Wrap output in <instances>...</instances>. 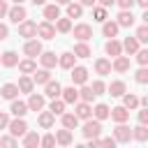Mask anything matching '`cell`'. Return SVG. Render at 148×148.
<instances>
[{"label":"cell","instance_id":"6da1fadb","mask_svg":"<svg viewBox=\"0 0 148 148\" xmlns=\"http://www.w3.org/2000/svg\"><path fill=\"white\" fill-rule=\"evenodd\" d=\"M83 136L86 139H92V136H99L102 134V120H92V118H86V123H83Z\"/></svg>","mask_w":148,"mask_h":148},{"label":"cell","instance_id":"7a4b0ae2","mask_svg":"<svg viewBox=\"0 0 148 148\" xmlns=\"http://www.w3.org/2000/svg\"><path fill=\"white\" fill-rule=\"evenodd\" d=\"M7 130H9L12 136H23V134L28 132V123H25L23 118H16V116H14V120L7 123Z\"/></svg>","mask_w":148,"mask_h":148},{"label":"cell","instance_id":"3957f363","mask_svg":"<svg viewBox=\"0 0 148 148\" xmlns=\"http://www.w3.org/2000/svg\"><path fill=\"white\" fill-rule=\"evenodd\" d=\"M69 72H72V74H69V76H72V86H83V83L88 81V69H86V67L74 65Z\"/></svg>","mask_w":148,"mask_h":148},{"label":"cell","instance_id":"277c9868","mask_svg":"<svg viewBox=\"0 0 148 148\" xmlns=\"http://www.w3.org/2000/svg\"><path fill=\"white\" fill-rule=\"evenodd\" d=\"M7 16H9V21L12 23H21V21H25V16H28V12H25V7L23 5H14V7H9L7 9Z\"/></svg>","mask_w":148,"mask_h":148},{"label":"cell","instance_id":"5b68a950","mask_svg":"<svg viewBox=\"0 0 148 148\" xmlns=\"http://www.w3.org/2000/svg\"><path fill=\"white\" fill-rule=\"evenodd\" d=\"M18 35L21 37H25V39H30V37H37V23L35 21H21L18 23Z\"/></svg>","mask_w":148,"mask_h":148},{"label":"cell","instance_id":"8992f818","mask_svg":"<svg viewBox=\"0 0 148 148\" xmlns=\"http://www.w3.org/2000/svg\"><path fill=\"white\" fill-rule=\"evenodd\" d=\"M113 139L120 141V143H130V139H132V127H127L125 123H118V127L113 130Z\"/></svg>","mask_w":148,"mask_h":148},{"label":"cell","instance_id":"52a82bcc","mask_svg":"<svg viewBox=\"0 0 148 148\" xmlns=\"http://www.w3.org/2000/svg\"><path fill=\"white\" fill-rule=\"evenodd\" d=\"M37 35L42 39H53L56 37V25L51 21H42V23H37Z\"/></svg>","mask_w":148,"mask_h":148},{"label":"cell","instance_id":"ba28073f","mask_svg":"<svg viewBox=\"0 0 148 148\" xmlns=\"http://www.w3.org/2000/svg\"><path fill=\"white\" fill-rule=\"evenodd\" d=\"M23 53H25L28 58H37V56L42 53V42H39V39H32V37H30V39L25 42V46H23Z\"/></svg>","mask_w":148,"mask_h":148},{"label":"cell","instance_id":"9c48e42d","mask_svg":"<svg viewBox=\"0 0 148 148\" xmlns=\"http://www.w3.org/2000/svg\"><path fill=\"white\" fill-rule=\"evenodd\" d=\"M109 118H111L113 123H127V120H130V109H125V106H113V109L109 111Z\"/></svg>","mask_w":148,"mask_h":148},{"label":"cell","instance_id":"30bf717a","mask_svg":"<svg viewBox=\"0 0 148 148\" xmlns=\"http://www.w3.org/2000/svg\"><path fill=\"white\" fill-rule=\"evenodd\" d=\"M74 37H76L79 42H88V39L92 37V28H90L88 23H79V25H74Z\"/></svg>","mask_w":148,"mask_h":148},{"label":"cell","instance_id":"8fae6325","mask_svg":"<svg viewBox=\"0 0 148 148\" xmlns=\"http://www.w3.org/2000/svg\"><path fill=\"white\" fill-rule=\"evenodd\" d=\"M60 90H62V86L58 83V81H53V79H49L46 83H44V97H60Z\"/></svg>","mask_w":148,"mask_h":148},{"label":"cell","instance_id":"7c38bea8","mask_svg":"<svg viewBox=\"0 0 148 148\" xmlns=\"http://www.w3.org/2000/svg\"><path fill=\"white\" fill-rule=\"evenodd\" d=\"M44 95H37V92H30V97H28V111H42L44 109Z\"/></svg>","mask_w":148,"mask_h":148},{"label":"cell","instance_id":"4fadbf2b","mask_svg":"<svg viewBox=\"0 0 148 148\" xmlns=\"http://www.w3.org/2000/svg\"><path fill=\"white\" fill-rule=\"evenodd\" d=\"M39 60H42V67H46V69H53L58 65V56L53 51H42L39 53Z\"/></svg>","mask_w":148,"mask_h":148},{"label":"cell","instance_id":"5bb4252c","mask_svg":"<svg viewBox=\"0 0 148 148\" xmlns=\"http://www.w3.org/2000/svg\"><path fill=\"white\" fill-rule=\"evenodd\" d=\"M60 97H62V102H65V104H76V102H79V90H76L74 86L62 88V90H60Z\"/></svg>","mask_w":148,"mask_h":148},{"label":"cell","instance_id":"9a60e30c","mask_svg":"<svg viewBox=\"0 0 148 148\" xmlns=\"http://www.w3.org/2000/svg\"><path fill=\"white\" fill-rule=\"evenodd\" d=\"M74 113H76V118L79 120H86V118H90L92 116V109H90V102H79L76 106H74Z\"/></svg>","mask_w":148,"mask_h":148},{"label":"cell","instance_id":"2e32d148","mask_svg":"<svg viewBox=\"0 0 148 148\" xmlns=\"http://www.w3.org/2000/svg\"><path fill=\"white\" fill-rule=\"evenodd\" d=\"M116 23H118L120 28H130V25H134V14H132V9H120Z\"/></svg>","mask_w":148,"mask_h":148},{"label":"cell","instance_id":"e0dca14e","mask_svg":"<svg viewBox=\"0 0 148 148\" xmlns=\"http://www.w3.org/2000/svg\"><path fill=\"white\" fill-rule=\"evenodd\" d=\"M9 111H12V116H16V118H23V116L28 113V104L14 97V99H12V106H9Z\"/></svg>","mask_w":148,"mask_h":148},{"label":"cell","instance_id":"ac0fdd59","mask_svg":"<svg viewBox=\"0 0 148 148\" xmlns=\"http://www.w3.org/2000/svg\"><path fill=\"white\" fill-rule=\"evenodd\" d=\"M118 30H120V25L116 23V21H102V35L104 37H116L118 35Z\"/></svg>","mask_w":148,"mask_h":148},{"label":"cell","instance_id":"d6986e66","mask_svg":"<svg viewBox=\"0 0 148 148\" xmlns=\"http://www.w3.org/2000/svg\"><path fill=\"white\" fill-rule=\"evenodd\" d=\"M111 69H116V72H127L130 69V58L127 56H116L113 58V62H111Z\"/></svg>","mask_w":148,"mask_h":148},{"label":"cell","instance_id":"ffe728a7","mask_svg":"<svg viewBox=\"0 0 148 148\" xmlns=\"http://www.w3.org/2000/svg\"><path fill=\"white\" fill-rule=\"evenodd\" d=\"M104 51H106L111 58H116V56H120V53H123V46H120V42H118V39H113V37H111V39L106 42Z\"/></svg>","mask_w":148,"mask_h":148},{"label":"cell","instance_id":"44dd1931","mask_svg":"<svg viewBox=\"0 0 148 148\" xmlns=\"http://www.w3.org/2000/svg\"><path fill=\"white\" fill-rule=\"evenodd\" d=\"M16 62H18V56H16L14 51H5V53L0 56V65H2V67H16Z\"/></svg>","mask_w":148,"mask_h":148},{"label":"cell","instance_id":"7402d4cb","mask_svg":"<svg viewBox=\"0 0 148 148\" xmlns=\"http://www.w3.org/2000/svg\"><path fill=\"white\" fill-rule=\"evenodd\" d=\"M95 72H97L99 76L111 74V62H109L106 58H97V60H95Z\"/></svg>","mask_w":148,"mask_h":148},{"label":"cell","instance_id":"603a6c76","mask_svg":"<svg viewBox=\"0 0 148 148\" xmlns=\"http://www.w3.org/2000/svg\"><path fill=\"white\" fill-rule=\"evenodd\" d=\"M16 95H18V86L16 83H5L0 88V97H5V99H14Z\"/></svg>","mask_w":148,"mask_h":148},{"label":"cell","instance_id":"cb8c5ba5","mask_svg":"<svg viewBox=\"0 0 148 148\" xmlns=\"http://www.w3.org/2000/svg\"><path fill=\"white\" fill-rule=\"evenodd\" d=\"M120 97H123V106H125V109H130V111H132V109H136V106H139V97H136L134 92H127V90H125Z\"/></svg>","mask_w":148,"mask_h":148},{"label":"cell","instance_id":"d4e9b609","mask_svg":"<svg viewBox=\"0 0 148 148\" xmlns=\"http://www.w3.org/2000/svg\"><path fill=\"white\" fill-rule=\"evenodd\" d=\"M37 123H39V127H44V130H49L53 123H56V116L51 113V111H42L39 116H37Z\"/></svg>","mask_w":148,"mask_h":148},{"label":"cell","instance_id":"484cf974","mask_svg":"<svg viewBox=\"0 0 148 148\" xmlns=\"http://www.w3.org/2000/svg\"><path fill=\"white\" fill-rule=\"evenodd\" d=\"M60 16V5L56 2V5H44V18L46 21H56Z\"/></svg>","mask_w":148,"mask_h":148},{"label":"cell","instance_id":"4316f807","mask_svg":"<svg viewBox=\"0 0 148 148\" xmlns=\"http://www.w3.org/2000/svg\"><path fill=\"white\" fill-rule=\"evenodd\" d=\"M74 62H76V56H74V53H69V51H67V53H62V56L58 58V65H60L62 69H72V67H74Z\"/></svg>","mask_w":148,"mask_h":148},{"label":"cell","instance_id":"83f0119b","mask_svg":"<svg viewBox=\"0 0 148 148\" xmlns=\"http://www.w3.org/2000/svg\"><path fill=\"white\" fill-rule=\"evenodd\" d=\"M106 90H109L111 97H120V95L127 90V86H125V81H111V86H109Z\"/></svg>","mask_w":148,"mask_h":148},{"label":"cell","instance_id":"f1b7e54d","mask_svg":"<svg viewBox=\"0 0 148 148\" xmlns=\"http://www.w3.org/2000/svg\"><path fill=\"white\" fill-rule=\"evenodd\" d=\"M56 143H60V146H69L72 143V130H58L56 132Z\"/></svg>","mask_w":148,"mask_h":148},{"label":"cell","instance_id":"f546056e","mask_svg":"<svg viewBox=\"0 0 148 148\" xmlns=\"http://www.w3.org/2000/svg\"><path fill=\"white\" fill-rule=\"evenodd\" d=\"M81 14H83L81 2H67V18H79Z\"/></svg>","mask_w":148,"mask_h":148},{"label":"cell","instance_id":"4dcf8cb0","mask_svg":"<svg viewBox=\"0 0 148 148\" xmlns=\"http://www.w3.org/2000/svg\"><path fill=\"white\" fill-rule=\"evenodd\" d=\"M49 79H51V72H49L46 67H42V69H35V72H32V81H35V83H42V86H44Z\"/></svg>","mask_w":148,"mask_h":148},{"label":"cell","instance_id":"1f68e13d","mask_svg":"<svg viewBox=\"0 0 148 148\" xmlns=\"http://www.w3.org/2000/svg\"><path fill=\"white\" fill-rule=\"evenodd\" d=\"M16 86H18V92H28V95H30V92H32V88H35V81H32L30 76H21Z\"/></svg>","mask_w":148,"mask_h":148},{"label":"cell","instance_id":"d6a6232c","mask_svg":"<svg viewBox=\"0 0 148 148\" xmlns=\"http://www.w3.org/2000/svg\"><path fill=\"white\" fill-rule=\"evenodd\" d=\"M120 46H123V51H125V53H130V56H132V53L139 49V39H136V37H125V42H123Z\"/></svg>","mask_w":148,"mask_h":148},{"label":"cell","instance_id":"836d02e7","mask_svg":"<svg viewBox=\"0 0 148 148\" xmlns=\"http://www.w3.org/2000/svg\"><path fill=\"white\" fill-rule=\"evenodd\" d=\"M74 56H76V58H90L92 51H90V46H88L86 42H79V44L74 46Z\"/></svg>","mask_w":148,"mask_h":148},{"label":"cell","instance_id":"e575fe53","mask_svg":"<svg viewBox=\"0 0 148 148\" xmlns=\"http://www.w3.org/2000/svg\"><path fill=\"white\" fill-rule=\"evenodd\" d=\"M16 65H18V69H21L23 74H32V72L37 69V65H35V60H32V58H25V60H18Z\"/></svg>","mask_w":148,"mask_h":148},{"label":"cell","instance_id":"d590c367","mask_svg":"<svg viewBox=\"0 0 148 148\" xmlns=\"http://www.w3.org/2000/svg\"><path fill=\"white\" fill-rule=\"evenodd\" d=\"M65 106H67V104L62 102V97H53V99H51V106H49V111H51L53 116H60V113L65 111Z\"/></svg>","mask_w":148,"mask_h":148},{"label":"cell","instance_id":"8d00e7d4","mask_svg":"<svg viewBox=\"0 0 148 148\" xmlns=\"http://www.w3.org/2000/svg\"><path fill=\"white\" fill-rule=\"evenodd\" d=\"M62 116V127H67V130H74L76 125H79V118H76V113H60Z\"/></svg>","mask_w":148,"mask_h":148},{"label":"cell","instance_id":"74e56055","mask_svg":"<svg viewBox=\"0 0 148 148\" xmlns=\"http://www.w3.org/2000/svg\"><path fill=\"white\" fill-rule=\"evenodd\" d=\"M132 139H136V141H148V127L139 123V125L132 130Z\"/></svg>","mask_w":148,"mask_h":148},{"label":"cell","instance_id":"f35d334b","mask_svg":"<svg viewBox=\"0 0 148 148\" xmlns=\"http://www.w3.org/2000/svg\"><path fill=\"white\" fill-rule=\"evenodd\" d=\"M23 146H25V148H35V146H39V136H37V132H25V134H23Z\"/></svg>","mask_w":148,"mask_h":148},{"label":"cell","instance_id":"ab89813d","mask_svg":"<svg viewBox=\"0 0 148 148\" xmlns=\"http://www.w3.org/2000/svg\"><path fill=\"white\" fill-rule=\"evenodd\" d=\"M109 111H111V109H109L106 104H97V106L92 109V116H95L97 120H106V118H109Z\"/></svg>","mask_w":148,"mask_h":148},{"label":"cell","instance_id":"60d3db41","mask_svg":"<svg viewBox=\"0 0 148 148\" xmlns=\"http://www.w3.org/2000/svg\"><path fill=\"white\" fill-rule=\"evenodd\" d=\"M95 97H97V95H95V92H92V88H90V86H86V83H83V88H81V90H79V99H83V102H92V99H95Z\"/></svg>","mask_w":148,"mask_h":148},{"label":"cell","instance_id":"b9f144b4","mask_svg":"<svg viewBox=\"0 0 148 148\" xmlns=\"http://www.w3.org/2000/svg\"><path fill=\"white\" fill-rule=\"evenodd\" d=\"M56 30H58V32H69V30H72V21L58 16V18H56Z\"/></svg>","mask_w":148,"mask_h":148},{"label":"cell","instance_id":"7bdbcfd3","mask_svg":"<svg viewBox=\"0 0 148 148\" xmlns=\"http://www.w3.org/2000/svg\"><path fill=\"white\" fill-rule=\"evenodd\" d=\"M92 18H95L97 23L106 21V7H102V5H99V7H95V9H92Z\"/></svg>","mask_w":148,"mask_h":148},{"label":"cell","instance_id":"ee69618b","mask_svg":"<svg viewBox=\"0 0 148 148\" xmlns=\"http://www.w3.org/2000/svg\"><path fill=\"white\" fill-rule=\"evenodd\" d=\"M136 39H139V44H143V42H148V25L143 23V25H139L136 28V35H134Z\"/></svg>","mask_w":148,"mask_h":148},{"label":"cell","instance_id":"f6af8a7d","mask_svg":"<svg viewBox=\"0 0 148 148\" xmlns=\"http://www.w3.org/2000/svg\"><path fill=\"white\" fill-rule=\"evenodd\" d=\"M134 56H136V62H139L141 67H146V65H148V51H146V49H136V51H134Z\"/></svg>","mask_w":148,"mask_h":148},{"label":"cell","instance_id":"bcb514c9","mask_svg":"<svg viewBox=\"0 0 148 148\" xmlns=\"http://www.w3.org/2000/svg\"><path fill=\"white\" fill-rule=\"evenodd\" d=\"M134 79H136V83H148V69L146 67H141V69H136V74H134Z\"/></svg>","mask_w":148,"mask_h":148},{"label":"cell","instance_id":"7dc6e473","mask_svg":"<svg viewBox=\"0 0 148 148\" xmlns=\"http://www.w3.org/2000/svg\"><path fill=\"white\" fill-rule=\"evenodd\" d=\"M90 88H92V92H95V95H104V90H106L104 81H99V79H97V81H92V86H90Z\"/></svg>","mask_w":148,"mask_h":148},{"label":"cell","instance_id":"c3c4849f","mask_svg":"<svg viewBox=\"0 0 148 148\" xmlns=\"http://www.w3.org/2000/svg\"><path fill=\"white\" fill-rule=\"evenodd\" d=\"M39 146H44V148H51V146H56V136H53V134H46V136H42V139H39Z\"/></svg>","mask_w":148,"mask_h":148},{"label":"cell","instance_id":"681fc988","mask_svg":"<svg viewBox=\"0 0 148 148\" xmlns=\"http://www.w3.org/2000/svg\"><path fill=\"white\" fill-rule=\"evenodd\" d=\"M0 146H16V136H0Z\"/></svg>","mask_w":148,"mask_h":148},{"label":"cell","instance_id":"f907efd6","mask_svg":"<svg viewBox=\"0 0 148 148\" xmlns=\"http://www.w3.org/2000/svg\"><path fill=\"white\" fill-rule=\"evenodd\" d=\"M116 5H118L120 9H132V7H134V0H116Z\"/></svg>","mask_w":148,"mask_h":148},{"label":"cell","instance_id":"816d5d0a","mask_svg":"<svg viewBox=\"0 0 148 148\" xmlns=\"http://www.w3.org/2000/svg\"><path fill=\"white\" fill-rule=\"evenodd\" d=\"M139 123H141V125L148 123V106H143V109L139 111Z\"/></svg>","mask_w":148,"mask_h":148},{"label":"cell","instance_id":"f5cc1de1","mask_svg":"<svg viewBox=\"0 0 148 148\" xmlns=\"http://www.w3.org/2000/svg\"><path fill=\"white\" fill-rule=\"evenodd\" d=\"M7 123H9V116L5 111H0V130H7Z\"/></svg>","mask_w":148,"mask_h":148},{"label":"cell","instance_id":"db71d44e","mask_svg":"<svg viewBox=\"0 0 148 148\" xmlns=\"http://www.w3.org/2000/svg\"><path fill=\"white\" fill-rule=\"evenodd\" d=\"M7 35H9V28H7L5 23H0V42H5V39H7Z\"/></svg>","mask_w":148,"mask_h":148},{"label":"cell","instance_id":"11a10c76","mask_svg":"<svg viewBox=\"0 0 148 148\" xmlns=\"http://www.w3.org/2000/svg\"><path fill=\"white\" fill-rule=\"evenodd\" d=\"M7 9H9V7H7V2H5V0H0V18H2V16H7Z\"/></svg>","mask_w":148,"mask_h":148},{"label":"cell","instance_id":"9f6ffc18","mask_svg":"<svg viewBox=\"0 0 148 148\" xmlns=\"http://www.w3.org/2000/svg\"><path fill=\"white\" fill-rule=\"evenodd\" d=\"M102 7H111V5H116V0H97Z\"/></svg>","mask_w":148,"mask_h":148},{"label":"cell","instance_id":"6f0895ef","mask_svg":"<svg viewBox=\"0 0 148 148\" xmlns=\"http://www.w3.org/2000/svg\"><path fill=\"white\" fill-rule=\"evenodd\" d=\"M95 2H97V0H81L83 7H95Z\"/></svg>","mask_w":148,"mask_h":148},{"label":"cell","instance_id":"680465c9","mask_svg":"<svg viewBox=\"0 0 148 148\" xmlns=\"http://www.w3.org/2000/svg\"><path fill=\"white\" fill-rule=\"evenodd\" d=\"M134 5H139V7L146 9V7H148V0H134Z\"/></svg>","mask_w":148,"mask_h":148},{"label":"cell","instance_id":"91938a15","mask_svg":"<svg viewBox=\"0 0 148 148\" xmlns=\"http://www.w3.org/2000/svg\"><path fill=\"white\" fill-rule=\"evenodd\" d=\"M58 5H67V2H72V0H56Z\"/></svg>","mask_w":148,"mask_h":148},{"label":"cell","instance_id":"94428289","mask_svg":"<svg viewBox=\"0 0 148 148\" xmlns=\"http://www.w3.org/2000/svg\"><path fill=\"white\" fill-rule=\"evenodd\" d=\"M46 0H32V5H44Z\"/></svg>","mask_w":148,"mask_h":148},{"label":"cell","instance_id":"6125c7cd","mask_svg":"<svg viewBox=\"0 0 148 148\" xmlns=\"http://www.w3.org/2000/svg\"><path fill=\"white\" fill-rule=\"evenodd\" d=\"M23 2H25V0H14V5H23Z\"/></svg>","mask_w":148,"mask_h":148}]
</instances>
